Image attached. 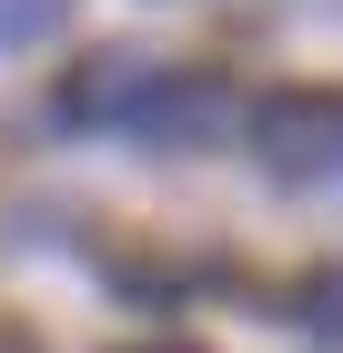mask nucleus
Segmentation results:
<instances>
[{
    "label": "nucleus",
    "instance_id": "f257e3e1",
    "mask_svg": "<svg viewBox=\"0 0 343 353\" xmlns=\"http://www.w3.org/2000/svg\"><path fill=\"white\" fill-rule=\"evenodd\" d=\"M253 152L273 182H333L343 172V91H273L253 101Z\"/></svg>",
    "mask_w": 343,
    "mask_h": 353
},
{
    "label": "nucleus",
    "instance_id": "f03ea898",
    "mask_svg": "<svg viewBox=\"0 0 343 353\" xmlns=\"http://www.w3.org/2000/svg\"><path fill=\"white\" fill-rule=\"evenodd\" d=\"M233 121V91L212 81V71H172L161 61V81L141 91V111H132V141H212Z\"/></svg>",
    "mask_w": 343,
    "mask_h": 353
},
{
    "label": "nucleus",
    "instance_id": "7ed1b4c3",
    "mask_svg": "<svg viewBox=\"0 0 343 353\" xmlns=\"http://www.w3.org/2000/svg\"><path fill=\"white\" fill-rule=\"evenodd\" d=\"M161 81V61L152 51H101V61H81L71 91H61V121H91V132H132V111L141 91Z\"/></svg>",
    "mask_w": 343,
    "mask_h": 353
},
{
    "label": "nucleus",
    "instance_id": "20e7f679",
    "mask_svg": "<svg viewBox=\"0 0 343 353\" xmlns=\"http://www.w3.org/2000/svg\"><path fill=\"white\" fill-rule=\"evenodd\" d=\"M293 323L303 333H333L343 343V263H323V272H303V283H293V303H283Z\"/></svg>",
    "mask_w": 343,
    "mask_h": 353
},
{
    "label": "nucleus",
    "instance_id": "39448f33",
    "mask_svg": "<svg viewBox=\"0 0 343 353\" xmlns=\"http://www.w3.org/2000/svg\"><path fill=\"white\" fill-rule=\"evenodd\" d=\"M71 21V0H0V41L21 51V41H41V30H61Z\"/></svg>",
    "mask_w": 343,
    "mask_h": 353
},
{
    "label": "nucleus",
    "instance_id": "423d86ee",
    "mask_svg": "<svg viewBox=\"0 0 343 353\" xmlns=\"http://www.w3.org/2000/svg\"><path fill=\"white\" fill-rule=\"evenodd\" d=\"M0 353H41V343H30V333H21V323H0Z\"/></svg>",
    "mask_w": 343,
    "mask_h": 353
},
{
    "label": "nucleus",
    "instance_id": "0eeeda50",
    "mask_svg": "<svg viewBox=\"0 0 343 353\" xmlns=\"http://www.w3.org/2000/svg\"><path fill=\"white\" fill-rule=\"evenodd\" d=\"M141 353H192V343H141Z\"/></svg>",
    "mask_w": 343,
    "mask_h": 353
}]
</instances>
